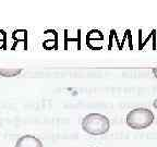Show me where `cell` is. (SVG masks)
I'll list each match as a JSON object with an SVG mask.
<instances>
[{"label":"cell","mask_w":157,"mask_h":147,"mask_svg":"<svg viewBox=\"0 0 157 147\" xmlns=\"http://www.w3.org/2000/svg\"><path fill=\"white\" fill-rule=\"evenodd\" d=\"M127 124L134 130L148 127L154 122V113L147 108H135L127 115Z\"/></svg>","instance_id":"2"},{"label":"cell","mask_w":157,"mask_h":147,"mask_svg":"<svg viewBox=\"0 0 157 147\" xmlns=\"http://www.w3.org/2000/svg\"><path fill=\"white\" fill-rule=\"evenodd\" d=\"M22 72V69H0V75L5 77H13L19 75Z\"/></svg>","instance_id":"4"},{"label":"cell","mask_w":157,"mask_h":147,"mask_svg":"<svg viewBox=\"0 0 157 147\" xmlns=\"http://www.w3.org/2000/svg\"><path fill=\"white\" fill-rule=\"evenodd\" d=\"M93 147H94V146H93Z\"/></svg>","instance_id":"7"},{"label":"cell","mask_w":157,"mask_h":147,"mask_svg":"<svg viewBox=\"0 0 157 147\" xmlns=\"http://www.w3.org/2000/svg\"><path fill=\"white\" fill-rule=\"evenodd\" d=\"M153 106H154L155 109L157 110V99H155V100H154V103H153Z\"/></svg>","instance_id":"6"},{"label":"cell","mask_w":157,"mask_h":147,"mask_svg":"<svg viewBox=\"0 0 157 147\" xmlns=\"http://www.w3.org/2000/svg\"><path fill=\"white\" fill-rule=\"evenodd\" d=\"M153 74H154V76L157 78V68H154V69H153Z\"/></svg>","instance_id":"5"},{"label":"cell","mask_w":157,"mask_h":147,"mask_svg":"<svg viewBox=\"0 0 157 147\" xmlns=\"http://www.w3.org/2000/svg\"><path fill=\"white\" fill-rule=\"evenodd\" d=\"M110 122L101 113H88L82 120V129L91 135H103L109 131Z\"/></svg>","instance_id":"1"},{"label":"cell","mask_w":157,"mask_h":147,"mask_svg":"<svg viewBox=\"0 0 157 147\" xmlns=\"http://www.w3.org/2000/svg\"><path fill=\"white\" fill-rule=\"evenodd\" d=\"M14 147H43V143L33 135H23L17 141Z\"/></svg>","instance_id":"3"}]
</instances>
